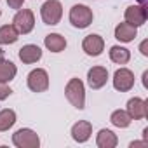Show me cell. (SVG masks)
<instances>
[{
  "mask_svg": "<svg viewBox=\"0 0 148 148\" xmlns=\"http://www.w3.org/2000/svg\"><path fill=\"white\" fill-rule=\"evenodd\" d=\"M64 96L73 108H77V110L86 108V86L80 79L73 77L68 80V84L64 87Z\"/></svg>",
  "mask_w": 148,
  "mask_h": 148,
  "instance_id": "6da1fadb",
  "label": "cell"
},
{
  "mask_svg": "<svg viewBox=\"0 0 148 148\" xmlns=\"http://www.w3.org/2000/svg\"><path fill=\"white\" fill-rule=\"evenodd\" d=\"M70 23L73 28H79V30H84L87 26H91L92 19H94V12L91 7L84 5V4H75L71 9H70Z\"/></svg>",
  "mask_w": 148,
  "mask_h": 148,
  "instance_id": "7a4b0ae2",
  "label": "cell"
},
{
  "mask_svg": "<svg viewBox=\"0 0 148 148\" xmlns=\"http://www.w3.org/2000/svg\"><path fill=\"white\" fill-rule=\"evenodd\" d=\"M40 18L44 25L56 26L63 18V5L59 0H45L40 7Z\"/></svg>",
  "mask_w": 148,
  "mask_h": 148,
  "instance_id": "3957f363",
  "label": "cell"
},
{
  "mask_svg": "<svg viewBox=\"0 0 148 148\" xmlns=\"http://www.w3.org/2000/svg\"><path fill=\"white\" fill-rule=\"evenodd\" d=\"M12 145L16 148H38L40 138L30 127H21L12 134Z\"/></svg>",
  "mask_w": 148,
  "mask_h": 148,
  "instance_id": "277c9868",
  "label": "cell"
},
{
  "mask_svg": "<svg viewBox=\"0 0 148 148\" xmlns=\"http://www.w3.org/2000/svg\"><path fill=\"white\" fill-rule=\"evenodd\" d=\"M49 73L44 68H35L28 73L26 86L32 92H45L49 89Z\"/></svg>",
  "mask_w": 148,
  "mask_h": 148,
  "instance_id": "5b68a950",
  "label": "cell"
},
{
  "mask_svg": "<svg viewBox=\"0 0 148 148\" xmlns=\"http://www.w3.org/2000/svg\"><path fill=\"white\" fill-rule=\"evenodd\" d=\"M12 25H14V28L18 30L19 35H28L35 28V14H33V11H30V9L16 11V14L12 18Z\"/></svg>",
  "mask_w": 148,
  "mask_h": 148,
  "instance_id": "8992f818",
  "label": "cell"
},
{
  "mask_svg": "<svg viewBox=\"0 0 148 148\" xmlns=\"http://www.w3.org/2000/svg\"><path fill=\"white\" fill-rule=\"evenodd\" d=\"M112 82H113L115 91H119V92H127V91H131V89L134 87L136 77H134V73H132L129 68H124V66H122V68L115 70Z\"/></svg>",
  "mask_w": 148,
  "mask_h": 148,
  "instance_id": "52a82bcc",
  "label": "cell"
},
{
  "mask_svg": "<svg viewBox=\"0 0 148 148\" xmlns=\"http://www.w3.org/2000/svg\"><path fill=\"white\" fill-rule=\"evenodd\" d=\"M82 51L87 56H91V58L101 56L103 51H105V38L101 35H98V33H91V35L84 37V40H82Z\"/></svg>",
  "mask_w": 148,
  "mask_h": 148,
  "instance_id": "ba28073f",
  "label": "cell"
},
{
  "mask_svg": "<svg viewBox=\"0 0 148 148\" xmlns=\"http://www.w3.org/2000/svg\"><path fill=\"white\" fill-rule=\"evenodd\" d=\"M146 18H148V14H146V7L143 5V4H134V5H129L127 9H125V12H124V19H125V23H129V25H132V26H143L145 23H146Z\"/></svg>",
  "mask_w": 148,
  "mask_h": 148,
  "instance_id": "9c48e42d",
  "label": "cell"
},
{
  "mask_svg": "<svg viewBox=\"0 0 148 148\" xmlns=\"http://www.w3.org/2000/svg\"><path fill=\"white\" fill-rule=\"evenodd\" d=\"M125 112L129 113V117L132 120H141V119H146L148 117V101L143 99V98H131L127 101V106H125Z\"/></svg>",
  "mask_w": 148,
  "mask_h": 148,
  "instance_id": "30bf717a",
  "label": "cell"
},
{
  "mask_svg": "<svg viewBox=\"0 0 148 148\" xmlns=\"http://www.w3.org/2000/svg\"><path fill=\"white\" fill-rule=\"evenodd\" d=\"M108 70L105 68V66H92V68H89V71H87V86L91 87V89H101V87H105L106 86V82H108Z\"/></svg>",
  "mask_w": 148,
  "mask_h": 148,
  "instance_id": "8fae6325",
  "label": "cell"
},
{
  "mask_svg": "<svg viewBox=\"0 0 148 148\" xmlns=\"http://www.w3.org/2000/svg\"><path fill=\"white\" fill-rule=\"evenodd\" d=\"M92 134V124L89 120H79L71 125V138L77 143H86L89 141Z\"/></svg>",
  "mask_w": 148,
  "mask_h": 148,
  "instance_id": "7c38bea8",
  "label": "cell"
},
{
  "mask_svg": "<svg viewBox=\"0 0 148 148\" xmlns=\"http://www.w3.org/2000/svg\"><path fill=\"white\" fill-rule=\"evenodd\" d=\"M18 56L25 64H33V63H38L42 59V49L35 44H26L19 49Z\"/></svg>",
  "mask_w": 148,
  "mask_h": 148,
  "instance_id": "4fadbf2b",
  "label": "cell"
},
{
  "mask_svg": "<svg viewBox=\"0 0 148 148\" xmlns=\"http://www.w3.org/2000/svg\"><path fill=\"white\" fill-rule=\"evenodd\" d=\"M113 35H115V38H117L119 42L129 44V42H132V40L136 38V35H138V28L124 21V23H119V25L115 26Z\"/></svg>",
  "mask_w": 148,
  "mask_h": 148,
  "instance_id": "5bb4252c",
  "label": "cell"
},
{
  "mask_svg": "<svg viewBox=\"0 0 148 148\" xmlns=\"http://www.w3.org/2000/svg\"><path fill=\"white\" fill-rule=\"evenodd\" d=\"M44 45H45L47 51L58 54V52H63L66 49V38L59 33H49L44 38Z\"/></svg>",
  "mask_w": 148,
  "mask_h": 148,
  "instance_id": "9a60e30c",
  "label": "cell"
},
{
  "mask_svg": "<svg viewBox=\"0 0 148 148\" xmlns=\"http://www.w3.org/2000/svg\"><path fill=\"white\" fill-rule=\"evenodd\" d=\"M16 75H18V66L5 58H0V82L9 84L16 79Z\"/></svg>",
  "mask_w": 148,
  "mask_h": 148,
  "instance_id": "2e32d148",
  "label": "cell"
},
{
  "mask_svg": "<svg viewBox=\"0 0 148 148\" xmlns=\"http://www.w3.org/2000/svg\"><path fill=\"white\" fill-rule=\"evenodd\" d=\"M96 145L99 148H115L119 145V138L113 131L110 129H101L96 134Z\"/></svg>",
  "mask_w": 148,
  "mask_h": 148,
  "instance_id": "e0dca14e",
  "label": "cell"
},
{
  "mask_svg": "<svg viewBox=\"0 0 148 148\" xmlns=\"http://www.w3.org/2000/svg\"><path fill=\"white\" fill-rule=\"evenodd\" d=\"M108 54L115 64H127L131 59V51L127 47H122V45H112Z\"/></svg>",
  "mask_w": 148,
  "mask_h": 148,
  "instance_id": "ac0fdd59",
  "label": "cell"
},
{
  "mask_svg": "<svg viewBox=\"0 0 148 148\" xmlns=\"http://www.w3.org/2000/svg\"><path fill=\"white\" fill-rule=\"evenodd\" d=\"M18 38H19V33L14 28V25H4V26H0V45L16 44Z\"/></svg>",
  "mask_w": 148,
  "mask_h": 148,
  "instance_id": "d6986e66",
  "label": "cell"
},
{
  "mask_svg": "<svg viewBox=\"0 0 148 148\" xmlns=\"http://www.w3.org/2000/svg\"><path fill=\"white\" fill-rule=\"evenodd\" d=\"M110 122H112L115 127H119V129H127V127L131 125L132 119L129 117V113H127L125 110H115V112H112V115H110Z\"/></svg>",
  "mask_w": 148,
  "mask_h": 148,
  "instance_id": "ffe728a7",
  "label": "cell"
},
{
  "mask_svg": "<svg viewBox=\"0 0 148 148\" xmlns=\"http://www.w3.org/2000/svg\"><path fill=\"white\" fill-rule=\"evenodd\" d=\"M16 112L11 108H4L0 110V132H5L9 131L14 124H16Z\"/></svg>",
  "mask_w": 148,
  "mask_h": 148,
  "instance_id": "44dd1931",
  "label": "cell"
},
{
  "mask_svg": "<svg viewBox=\"0 0 148 148\" xmlns=\"http://www.w3.org/2000/svg\"><path fill=\"white\" fill-rule=\"evenodd\" d=\"M11 94H12V89H11V87H9L5 82H0V101L7 99Z\"/></svg>",
  "mask_w": 148,
  "mask_h": 148,
  "instance_id": "7402d4cb",
  "label": "cell"
},
{
  "mask_svg": "<svg viewBox=\"0 0 148 148\" xmlns=\"http://www.w3.org/2000/svg\"><path fill=\"white\" fill-rule=\"evenodd\" d=\"M7 5L11 9H14V11H19L25 5V0H7Z\"/></svg>",
  "mask_w": 148,
  "mask_h": 148,
  "instance_id": "603a6c76",
  "label": "cell"
},
{
  "mask_svg": "<svg viewBox=\"0 0 148 148\" xmlns=\"http://www.w3.org/2000/svg\"><path fill=\"white\" fill-rule=\"evenodd\" d=\"M146 45H148V40H143V42L139 44V52H141L143 56H148V51H146Z\"/></svg>",
  "mask_w": 148,
  "mask_h": 148,
  "instance_id": "cb8c5ba5",
  "label": "cell"
},
{
  "mask_svg": "<svg viewBox=\"0 0 148 148\" xmlns=\"http://www.w3.org/2000/svg\"><path fill=\"white\" fill-rule=\"evenodd\" d=\"M148 143L146 141H132L131 143V148H134V146H146Z\"/></svg>",
  "mask_w": 148,
  "mask_h": 148,
  "instance_id": "d4e9b609",
  "label": "cell"
},
{
  "mask_svg": "<svg viewBox=\"0 0 148 148\" xmlns=\"http://www.w3.org/2000/svg\"><path fill=\"white\" fill-rule=\"evenodd\" d=\"M138 2H139V4H143V5H145V4H146V0H138Z\"/></svg>",
  "mask_w": 148,
  "mask_h": 148,
  "instance_id": "484cf974",
  "label": "cell"
},
{
  "mask_svg": "<svg viewBox=\"0 0 148 148\" xmlns=\"http://www.w3.org/2000/svg\"><path fill=\"white\" fill-rule=\"evenodd\" d=\"M0 16H2V11H0Z\"/></svg>",
  "mask_w": 148,
  "mask_h": 148,
  "instance_id": "4316f807",
  "label": "cell"
}]
</instances>
